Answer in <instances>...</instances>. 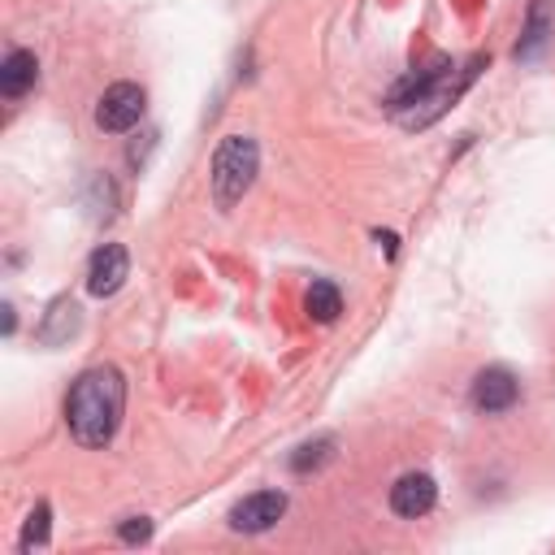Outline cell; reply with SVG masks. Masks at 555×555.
<instances>
[{
  "instance_id": "obj_15",
  "label": "cell",
  "mask_w": 555,
  "mask_h": 555,
  "mask_svg": "<svg viewBox=\"0 0 555 555\" xmlns=\"http://www.w3.org/2000/svg\"><path fill=\"white\" fill-rule=\"evenodd\" d=\"M48 533H52V507L39 499V503L30 507V516H26V525H22V538H17V546H22V551L48 546Z\"/></svg>"
},
{
  "instance_id": "obj_6",
  "label": "cell",
  "mask_w": 555,
  "mask_h": 555,
  "mask_svg": "<svg viewBox=\"0 0 555 555\" xmlns=\"http://www.w3.org/2000/svg\"><path fill=\"white\" fill-rule=\"evenodd\" d=\"M447 74H451V56H434V61H425L421 69L403 74V78L386 91V108L403 117V113H408V108H416V104H421V100H425V95H429Z\"/></svg>"
},
{
  "instance_id": "obj_3",
  "label": "cell",
  "mask_w": 555,
  "mask_h": 555,
  "mask_svg": "<svg viewBox=\"0 0 555 555\" xmlns=\"http://www.w3.org/2000/svg\"><path fill=\"white\" fill-rule=\"evenodd\" d=\"M481 65H486V56H468V61L455 69V82H438L416 108L403 113V126H408V130H425V126H434V121H438V117H442V113L473 87V78L481 74Z\"/></svg>"
},
{
  "instance_id": "obj_5",
  "label": "cell",
  "mask_w": 555,
  "mask_h": 555,
  "mask_svg": "<svg viewBox=\"0 0 555 555\" xmlns=\"http://www.w3.org/2000/svg\"><path fill=\"white\" fill-rule=\"evenodd\" d=\"M468 399H473V408H477V412L499 416V412L516 408V399H520V382H516V373H512V369L490 364V369H481V373L473 377Z\"/></svg>"
},
{
  "instance_id": "obj_8",
  "label": "cell",
  "mask_w": 555,
  "mask_h": 555,
  "mask_svg": "<svg viewBox=\"0 0 555 555\" xmlns=\"http://www.w3.org/2000/svg\"><path fill=\"white\" fill-rule=\"evenodd\" d=\"M282 516H286V494L282 490H256V494H247V499H238L230 507V529H238V533H264Z\"/></svg>"
},
{
  "instance_id": "obj_11",
  "label": "cell",
  "mask_w": 555,
  "mask_h": 555,
  "mask_svg": "<svg viewBox=\"0 0 555 555\" xmlns=\"http://www.w3.org/2000/svg\"><path fill=\"white\" fill-rule=\"evenodd\" d=\"M78 330H82V308H78V299L56 295V299L48 304V312L39 317L35 338H39L43 347H65V343H69Z\"/></svg>"
},
{
  "instance_id": "obj_7",
  "label": "cell",
  "mask_w": 555,
  "mask_h": 555,
  "mask_svg": "<svg viewBox=\"0 0 555 555\" xmlns=\"http://www.w3.org/2000/svg\"><path fill=\"white\" fill-rule=\"evenodd\" d=\"M126 278H130V251L121 243H100L91 251V264H87V291L95 299H108L121 291Z\"/></svg>"
},
{
  "instance_id": "obj_16",
  "label": "cell",
  "mask_w": 555,
  "mask_h": 555,
  "mask_svg": "<svg viewBox=\"0 0 555 555\" xmlns=\"http://www.w3.org/2000/svg\"><path fill=\"white\" fill-rule=\"evenodd\" d=\"M91 186H95L91 217H95V221H108V217H113V208H117V191H113V182H108L104 173H95V178H91Z\"/></svg>"
},
{
  "instance_id": "obj_9",
  "label": "cell",
  "mask_w": 555,
  "mask_h": 555,
  "mask_svg": "<svg viewBox=\"0 0 555 555\" xmlns=\"http://www.w3.org/2000/svg\"><path fill=\"white\" fill-rule=\"evenodd\" d=\"M434 503H438V481L429 473H403L390 486V512L403 520H421Z\"/></svg>"
},
{
  "instance_id": "obj_1",
  "label": "cell",
  "mask_w": 555,
  "mask_h": 555,
  "mask_svg": "<svg viewBox=\"0 0 555 555\" xmlns=\"http://www.w3.org/2000/svg\"><path fill=\"white\" fill-rule=\"evenodd\" d=\"M126 416V377L117 364H91L65 395V425L78 447H108Z\"/></svg>"
},
{
  "instance_id": "obj_14",
  "label": "cell",
  "mask_w": 555,
  "mask_h": 555,
  "mask_svg": "<svg viewBox=\"0 0 555 555\" xmlns=\"http://www.w3.org/2000/svg\"><path fill=\"white\" fill-rule=\"evenodd\" d=\"M334 451H338V438L321 434V438H312V442L291 451V473H317V468H325L334 460Z\"/></svg>"
},
{
  "instance_id": "obj_12",
  "label": "cell",
  "mask_w": 555,
  "mask_h": 555,
  "mask_svg": "<svg viewBox=\"0 0 555 555\" xmlns=\"http://www.w3.org/2000/svg\"><path fill=\"white\" fill-rule=\"evenodd\" d=\"M35 78H39L35 52L13 48V52L4 56V65H0V95H4V100H17V95H26V91L35 87Z\"/></svg>"
},
{
  "instance_id": "obj_4",
  "label": "cell",
  "mask_w": 555,
  "mask_h": 555,
  "mask_svg": "<svg viewBox=\"0 0 555 555\" xmlns=\"http://www.w3.org/2000/svg\"><path fill=\"white\" fill-rule=\"evenodd\" d=\"M143 108H147V95H143L139 82H113L95 104V126L108 130V134H121V130L139 126Z\"/></svg>"
},
{
  "instance_id": "obj_13",
  "label": "cell",
  "mask_w": 555,
  "mask_h": 555,
  "mask_svg": "<svg viewBox=\"0 0 555 555\" xmlns=\"http://www.w3.org/2000/svg\"><path fill=\"white\" fill-rule=\"evenodd\" d=\"M304 308H308L312 321L330 325V321H338V312H343V291H338L330 278H312V286H308V295H304Z\"/></svg>"
},
{
  "instance_id": "obj_10",
  "label": "cell",
  "mask_w": 555,
  "mask_h": 555,
  "mask_svg": "<svg viewBox=\"0 0 555 555\" xmlns=\"http://www.w3.org/2000/svg\"><path fill=\"white\" fill-rule=\"evenodd\" d=\"M551 35H555V0H529L525 26L516 39V61H538L546 52Z\"/></svg>"
},
{
  "instance_id": "obj_2",
  "label": "cell",
  "mask_w": 555,
  "mask_h": 555,
  "mask_svg": "<svg viewBox=\"0 0 555 555\" xmlns=\"http://www.w3.org/2000/svg\"><path fill=\"white\" fill-rule=\"evenodd\" d=\"M260 173V147L251 134H225L212 152V199L217 208H234Z\"/></svg>"
},
{
  "instance_id": "obj_17",
  "label": "cell",
  "mask_w": 555,
  "mask_h": 555,
  "mask_svg": "<svg viewBox=\"0 0 555 555\" xmlns=\"http://www.w3.org/2000/svg\"><path fill=\"white\" fill-rule=\"evenodd\" d=\"M117 538H121V542H147V538H152V520H147V516H126V520L117 525Z\"/></svg>"
}]
</instances>
